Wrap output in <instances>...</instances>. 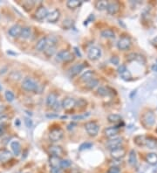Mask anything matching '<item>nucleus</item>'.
<instances>
[{
    "instance_id": "nucleus-25",
    "label": "nucleus",
    "mask_w": 157,
    "mask_h": 173,
    "mask_svg": "<svg viewBox=\"0 0 157 173\" xmlns=\"http://www.w3.org/2000/svg\"><path fill=\"white\" fill-rule=\"evenodd\" d=\"M145 146L147 147L148 149H155L157 146V139L152 136L147 137Z\"/></svg>"
},
{
    "instance_id": "nucleus-54",
    "label": "nucleus",
    "mask_w": 157,
    "mask_h": 173,
    "mask_svg": "<svg viewBox=\"0 0 157 173\" xmlns=\"http://www.w3.org/2000/svg\"><path fill=\"white\" fill-rule=\"evenodd\" d=\"M6 110V107L4 106V105H2V106H0V114L4 113V111Z\"/></svg>"
},
{
    "instance_id": "nucleus-32",
    "label": "nucleus",
    "mask_w": 157,
    "mask_h": 173,
    "mask_svg": "<svg viewBox=\"0 0 157 173\" xmlns=\"http://www.w3.org/2000/svg\"><path fill=\"white\" fill-rule=\"evenodd\" d=\"M56 49H57V46H47L44 53L47 57H51L56 53Z\"/></svg>"
},
{
    "instance_id": "nucleus-53",
    "label": "nucleus",
    "mask_w": 157,
    "mask_h": 173,
    "mask_svg": "<svg viewBox=\"0 0 157 173\" xmlns=\"http://www.w3.org/2000/svg\"><path fill=\"white\" fill-rule=\"evenodd\" d=\"M152 43H153V45H154L155 46H156V47H157V36L155 37V38H153V40H152Z\"/></svg>"
},
{
    "instance_id": "nucleus-15",
    "label": "nucleus",
    "mask_w": 157,
    "mask_h": 173,
    "mask_svg": "<svg viewBox=\"0 0 157 173\" xmlns=\"http://www.w3.org/2000/svg\"><path fill=\"white\" fill-rule=\"evenodd\" d=\"M49 152L52 154V156L56 157H62L64 155V151L62 147L59 145H51L49 147Z\"/></svg>"
},
{
    "instance_id": "nucleus-13",
    "label": "nucleus",
    "mask_w": 157,
    "mask_h": 173,
    "mask_svg": "<svg viewBox=\"0 0 157 173\" xmlns=\"http://www.w3.org/2000/svg\"><path fill=\"white\" fill-rule=\"evenodd\" d=\"M120 6L117 2H108L107 6V11L110 15H114L119 11Z\"/></svg>"
},
{
    "instance_id": "nucleus-37",
    "label": "nucleus",
    "mask_w": 157,
    "mask_h": 173,
    "mask_svg": "<svg viewBox=\"0 0 157 173\" xmlns=\"http://www.w3.org/2000/svg\"><path fill=\"white\" fill-rule=\"evenodd\" d=\"M5 97H6V101H7V102L11 103V102H13V101H14V99H15V95H14V94L11 92V91L7 90V91L5 93Z\"/></svg>"
},
{
    "instance_id": "nucleus-56",
    "label": "nucleus",
    "mask_w": 157,
    "mask_h": 173,
    "mask_svg": "<svg viewBox=\"0 0 157 173\" xmlns=\"http://www.w3.org/2000/svg\"><path fill=\"white\" fill-rule=\"evenodd\" d=\"M15 125L18 126V127H19V126H20V122H19V119H17L16 121H15Z\"/></svg>"
},
{
    "instance_id": "nucleus-46",
    "label": "nucleus",
    "mask_w": 157,
    "mask_h": 173,
    "mask_svg": "<svg viewBox=\"0 0 157 173\" xmlns=\"http://www.w3.org/2000/svg\"><path fill=\"white\" fill-rule=\"evenodd\" d=\"M6 120H7V116L1 115H0V125L4 124L6 122Z\"/></svg>"
},
{
    "instance_id": "nucleus-40",
    "label": "nucleus",
    "mask_w": 157,
    "mask_h": 173,
    "mask_svg": "<svg viewBox=\"0 0 157 173\" xmlns=\"http://www.w3.org/2000/svg\"><path fill=\"white\" fill-rule=\"evenodd\" d=\"M87 101L84 100V99H80L78 102L76 101V106H77L78 108H84V107L87 106Z\"/></svg>"
},
{
    "instance_id": "nucleus-41",
    "label": "nucleus",
    "mask_w": 157,
    "mask_h": 173,
    "mask_svg": "<svg viewBox=\"0 0 157 173\" xmlns=\"http://www.w3.org/2000/svg\"><path fill=\"white\" fill-rule=\"evenodd\" d=\"M90 115V113H87V114H84V115H73L72 118L73 120H75V121H78V120H83L85 119V118H87V116H89Z\"/></svg>"
},
{
    "instance_id": "nucleus-57",
    "label": "nucleus",
    "mask_w": 157,
    "mask_h": 173,
    "mask_svg": "<svg viewBox=\"0 0 157 173\" xmlns=\"http://www.w3.org/2000/svg\"><path fill=\"white\" fill-rule=\"evenodd\" d=\"M1 89H2V86H0V90H1Z\"/></svg>"
},
{
    "instance_id": "nucleus-22",
    "label": "nucleus",
    "mask_w": 157,
    "mask_h": 173,
    "mask_svg": "<svg viewBox=\"0 0 157 173\" xmlns=\"http://www.w3.org/2000/svg\"><path fill=\"white\" fill-rule=\"evenodd\" d=\"M11 148L12 150V152L15 156H19L21 152V144L18 141H13L11 142Z\"/></svg>"
},
{
    "instance_id": "nucleus-34",
    "label": "nucleus",
    "mask_w": 157,
    "mask_h": 173,
    "mask_svg": "<svg viewBox=\"0 0 157 173\" xmlns=\"http://www.w3.org/2000/svg\"><path fill=\"white\" fill-rule=\"evenodd\" d=\"M108 1H97L95 3V8L97 9L98 11H103L107 9V6H108Z\"/></svg>"
},
{
    "instance_id": "nucleus-20",
    "label": "nucleus",
    "mask_w": 157,
    "mask_h": 173,
    "mask_svg": "<svg viewBox=\"0 0 157 173\" xmlns=\"http://www.w3.org/2000/svg\"><path fill=\"white\" fill-rule=\"evenodd\" d=\"M47 46V38H41L36 44V50L38 52H44Z\"/></svg>"
},
{
    "instance_id": "nucleus-1",
    "label": "nucleus",
    "mask_w": 157,
    "mask_h": 173,
    "mask_svg": "<svg viewBox=\"0 0 157 173\" xmlns=\"http://www.w3.org/2000/svg\"><path fill=\"white\" fill-rule=\"evenodd\" d=\"M22 88L27 92H36L38 91V85L37 82L30 77L25 78L22 81Z\"/></svg>"
},
{
    "instance_id": "nucleus-3",
    "label": "nucleus",
    "mask_w": 157,
    "mask_h": 173,
    "mask_svg": "<svg viewBox=\"0 0 157 173\" xmlns=\"http://www.w3.org/2000/svg\"><path fill=\"white\" fill-rule=\"evenodd\" d=\"M85 129L90 136H96L100 130V126L95 122H88L85 124Z\"/></svg>"
},
{
    "instance_id": "nucleus-51",
    "label": "nucleus",
    "mask_w": 157,
    "mask_h": 173,
    "mask_svg": "<svg viewBox=\"0 0 157 173\" xmlns=\"http://www.w3.org/2000/svg\"><path fill=\"white\" fill-rule=\"evenodd\" d=\"M60 103H56V104H55L54 106H53V108H54L55 110H56V111H57V110H60Z\"/></svg>"
},
{
    "instance_id": "nucleus-14",
    "label": "nucleus",
    "mask_w": 157,
    "mask_h": 173,
    "mask_svg": "<svg viewBox=\"0 0 157 173\" xmlns=\"http://www.w3.org/2000/svg\"><path fill=\"white\" fill-rule=\"evenodd\" d=\"M60 18V11L58 9H55L53 11H52L51 12H48V15L46 17L47 21L50 23H55L57 22Z\"/></svg>"
},
{
    "instance_id": "nucleus-50",
    "label": "nucleus",
    "mask_w": 157,
    "mask_h": 173,
    "mask_svg": "<svg viewBox=\"0 0 157 173\" xmlns=\"http://www.w3.org/2000/svg\"><path fill=\"white\" fill-rule=\"evenodd\" d=\"M125 68H126V66H124V65H120L119 66V67H118V73H120V72H122V71L124 70Z\"/></svg>"
},
{
    "instance_id": "nucleus-29",
    "label": "nucleus",
    "mask_w": 157,
    "mask_h": 173,
    "mask_svg": "<svg viewBox=\"0 0 157 173\" xmlns=\"http://www.w3.org/2000/svg\"><path fill=\"white\" fill-rule=\"evenodd\" d=\"M146 138H147L146 135H136L134 140H135V143L138 146H145V143H146Z\"/></svg>"
},
{
    "instance_id": "nucleus-12",
    "label": "nucleus",
    "mask_w": 157,
    "mask_h": 173,
    "mask_svg": "<svg viewBox=\"0 0 157 173\" xmlns=\"http://www.w3.org/2000/svg\"><path fill=\"white\" fill-rule=\"evenodd\" d=\"M47 15H48V11L44 6H39L35 12V18L38 20H43L44 18L47 17Z\"/></svg>"
},
{
    "instance_id": "nucleus-49",
    "label": "nucleus",
    "mask_w": 157,
    "mask_h": 173,
    "mask_svg": "<svg viewBox=\"0 0 157 173\" xmlns=\"http://www.w3.org/2000/svg\"><path fill=\"white\" fill-rule=\"evenodd\" d=\"M51 173H62L60 169H57V168H51Z\"/></svg>"
},
{
    "instance_id": "nucleus-38",
    "label": "nucleus",
    "mask_w": 157,
    "mask_h": 173,
    "mask_svg": "<svg viewBox=\"0 0 157 173\" xmlns=\"http://www.w3.org/2000/svg\"><path fill=\"white\" fill-rule=\"evenodd\" d=\"M92 147V143H89V142H86V143H83L82 144H80V146L79 148V150L81 151H85V150H89Z\"/></svg>"
},
{
    "instance_id": "nucleus-52",
    "label": "nucleus",
    "mask_w": 157,
    "mask_h": 173,
    "mask_svg": "<svg viewBox=\"0 0 157 173\" xmlns=\"http://www.w3.org/2000/svg\"><path fill=\"white\" fill-rule=\"evenodd\" d=\"M74 51H75V53H76V54L80 58L81 57V54H80V50L79 49L77 48V47H74Z\"/></svg>"
},
{
    "instance_id": "nucleus-4",
    "label": "nucleus",
    "mask_w": 157,
    "mask_h": 173,
    "mask_svg": "<svg viewBox=\"0 0 157 173\" xmlns=\"http://www.w3.org/2000/svg\"><path fill=\"white\" fill-rule=\"evenodd\" d=\"M64 136V131L60 128H55L53 129L49 132V139L52 142H59Z\"/></svg>"
},
{
    "instance_id": "nucleus-55",
    "label": "nucleus",
    "mask_w": 157,
    "mask_h": 173,
    "mask_svg": "<svg viewBox=\"0 0 157 173\" xmlns=\"http://www.w3.org/2000/svg\"><path fill=\"white\" fill-rule=\"evenodd\" d=\"M151 68H152V70H153V71H155V72H157V64H156V63L152 66Z\"/></svg>"
},
{
    "instance_id": "nucleus-33",
    "label": "nucleus",
    "mask_w": 157,
    "mask_h": 173,
    "mask_svg": "<svg viewBox=\"0 0 157 173\" xmlns=\"http://www.w3.org/2000/svg\"><path fill=\"white\" fill-rule=\"evenodd\" d=\"M119 74L121 77V79L124 80V81H130L131 78H132V74H131L130 71L127 67L122 72H120Z\"/></svg>"
},
{
    "instance_id": "nucleus-58",
    "label": "nucleus",
    "mask_w": 157,
    "mask_h": 173,
    "mask_svg": "<svg viewBox=\"0 0 157 173\" xmlns=\"http://www.w3.org/2000/svg\"><path fill=\"white\" fill-rule=\"evenodd\" d=\"M156 64H157V60H156Z\"/></svg>"
},
{
    "instance_id": "nucleus-24",
    "label": "nucleus",
    "mask_w": 157,
    "mask_h": 173,
    "mask_svg": "<svg viewBox=\"0 0 157 173\" xmlns=\"http://www.w3.org/2000/svg\"><path fill=\"white\" fill-rule=\"evenodd\" d=\"M146 161L150 165H156L157 164V154L156 153H148L146 157Z\"/></svg>"
},
{
    "instance_id": "nucleus-42",
    "label": "nucleus",
    "mask_w": 157,
    "mask_h": 173,
    "mask_svg": "<svg viewBox=\"0 0 157 173\" xmlns=\"http://www.w3.org/2000/svg\"><path fill=\"white\" fill-rule=\"evenodd\" d=\"M24 121H25V124H26V126L27 127L28 129H30V128H32V127H33V120L30 119V118H28V117H26Z\"/></svg>"
},
{
    "instance_id": "nucleus-35",
    "label": "nucleus",
    "mask_w": 157,
    "mask_h": 173,
    "mask_svg": "<svg viewBox=\"0 0 157 173\" xmlns=\"http://www.w3.org/2000/svg\"><path fill=\"white\" fill-rule=\"evenodd\" d=\"M97 94L100 96H108L110 95L108 87H105V86H100L97 89Z\"/></svg>"
},
{
    "instance_id": "nucleus-7",
    "label": "nucleus",
    "mask_w": 157,
    "mask_h": 173,
    "mask_svg": "<svg viewBox=\"0 0 157 173\" xmlns=\"http://www.w3.org/2000/svg\"><path fill=\"white\" fill-rule=\"evenodd\" d=\"M101 56V50L98 46H92L88 50L87 53V57L91 60H97L100 58Z\"/></svg>"
},
{
    "instance_id": "nucleus-16",
    "label": "nucleus",
    "mask_w": 157,
    "mask_h": 173,
    "mask_svg": "<svg viewBox=\"0 0 157 173\" xmlns=\"http://www.w3.org/2000/svg\"><path fill=\"white\" fill-rule=\"evenodd\" d=\"M22 28L19 25H14L11 27H10L8 33L10 34V36L13 37V38H18L21 35V32H22Z\"/></svg>"
},
{
    "instance_id": "nucleus-18",
    "label": "nucleus",
    "mask_w": 157,
    "mask_h": 173,
    "mask_svg": "<svg viewBox=\"0 0 157 173\" xmlns=\"http://www.w3.org/2000/svg\"><path fill=\"white\" fill-rule=\"evenodd\" d=\"M12 157L11 153L7 150L2 149L0 150V163H6L8 162Z\"/></svg>"
},
{
    "instance_id": "nucleus-23",
    "label": "nucleus",
    "mask_w": 157,
    "mask_h": 173,
    "mask_svg": "<svg viewBox=\"0 0 157 173\" xmlns=\"http://www.w3.org/2000/svg\"><path fill=\"white\" fill-rule=\"evenodd\" d=\"M95 74L94 71L92 70H87L80 77V80L84 82H87V81H91L92 79H93V76Z\"/></svg>"
},
{
    "instance_id": "nucleus-45",
    "label": "nucleus",
    "mask_w": 157,
    "mask_h": 173,
    "mask_svg": "<svg viewBox=\"0 0 157 173\" xmlns=\"http://www.w3.org/2000/svg\"><path fill=\"white\" fill-rule=\"evenodd\" d=\"M13 74H15V76H12L11 75V79H13L14 81H18L20 78H21V74H19V73H18V72H13Z\"/></svg>"
},
{
    "instance_id": "nucleus-5",
    "label": "nucleus",
    "mask_w": 157,
    "mask_h": 173,
    "mask_svg": "<svg viewBox=\"0 0 157 173\" xmlns=\"http://www.w3.org/2000/svg\"><path fill=\"white\" fill-rule=\"evenodd\" d=\"M131 45H132V41H131L129 37H128V36H122L118 40L117 46H118V48L120 50L126 51V50H128L131 47Z\"/></svg>"
},
{
    "instance_id": "nucleus-43",
    "label": "nucleus",
    "mask_w": 157,
    "mask_h": 173,
    "mask_svg": "<svg viewBox=\"0 0 157 173\" xmlns=\"http://www.w3.org/2000/svg\"><path fill=\"white\" fill-rule=\"evenodd\" d=\"M107 173H120V169L118 167L114 166V167L109 168V170Z\"/></svg>"
},
{
    "instance_id": "nucleus-10",
    "label": "nucleus",
    "mask_w": 157,
    "mask_h": 173,
    "mask_svg": "<svg viewBox=\"0 0 157 173\" xmlns=\"http://www.w3.org/2000/svg\"><path fill=\"white\" fill-rule=\"evenodd\" d=\"M61 106L65 110H71L76 106V100L71 97L65 98V99L63 100Z\"/></svg>"
},
{
    "instance_id": "nucleus-30",
    "label": "nucleus",
    "mask_w": 157,
    "mask_h": 173,
    "mask_svg": "<svg viewBox=\"0 0 157 173\" xmlns=\"http://www.w3.org/2000/svg\"><path fill=\"white\" fill-rule=\"evenodd\" d=\"M31 35H32V29H31L30 27L26 26L22 28L21 35H20V37H21L22 38L27 39V38H29L31 37Z\"/></svg>"
},
{
    "instance_id": "nucleus-6",
    "label": "nucleus",
    "mask_w": 157,
    "mask_h": 173,
    "mask_svg": "<svg viewBox=\"0 0 157 173\" xmlns=\"http://www.w3.org/2000/svg\"><path fill=\"white\" fill-rule=\"evenodd\" d=\"M142 123L143 124L147 126V127H151L155 123V114L153 113L152 111H147L146 113L143 115L142 116Z\"/></svg>"
},
{
    "instance_id": "nucleus-11",
    "label": "nucleus",
    "mask_w": 157,
    "mask_h": 173,
    "mask_svg": "<svg viewBox=\"0 0 157 173\" xmlns=\"http://www.w3.org/2000/svg\"><path fill=\"white\" fill-rule=\"evenodd\" d=\"M85 68V65L83 63H79V64H75L73 65L70 69H69V75L70 77H74V76L78 75L83 69Z\"/></svg>"
},
{
    "instance_id": "nucleus-47",
    "label": "nucleus",
    "mask_w": 157,
    "mask_h": 173,
    "mask_svg": "<svg viewBox=\"0 0 157 173\" xmlns=\"http://www.w3.org/2000/svg\"><path fill=\"white\" fill-rule=\"evenodd\" d=\"M46 117H47V118H57V117H59V115L55 113L47 114V115H46Z\"/></svg>"
},
{
    "instance_id": "nucleus-39",
    "label": "nucleus",
    "mask_w": 157,
    "mask_h": 173,
    "mask_svg": "<svg viewBox=\"0 0 157 173\" xmlns=\"http://www.w3.org/2000/svg\"><path fill=\"white\" fill-rule=\"evenodd\" d=\"M72 165V162L70 160H67V159H65V160H61V163H60V168L62 169H66V168H69Z\"/></svg>"
},
{
    "instance_id": "nucleus-36",
    "label": "nucleus",
    "mask_w": 157,
    "mask_h": 173,
    "mask_svg": "<svg viewBox=\"0 0 157 173\" xmlns=\"http://www.w3.org/2000/svg\"><path fill=\"white\" fill-rule=\"evenodd\" d=\"M98 84H99V81L93 78L91 81H87V83H86V87H87V89H89V90H92L93 88H95L97 86Z\"/></svg>"
},
{
    "instance_id": "nucleus-9",
    "label": "nucleus",
    "mask_w": 157,
    "mask_h": 173,
    "mask_svg": "<svg viewBox=\"0 0 157 173\" xmlns=\"http://www.w3.org/2000/svg\"><path fill=\"white\" fill-rule=\"evenodd\" d=\"M123 141H122V138H120V137H115V138H113L111 140H109L107 143V147L108 148L110 151H113V150H115L117 148H120L121 146Z\"/></svg>"
},
{
    "instance_id": "nucleus-19",
    "label": "nucleus",
    "mask_w": 157,
    "mask_h": 173,
    "mask_svg": "<svg viewBox=\"0 0 157 173\" xmlns=\"http://www.w3.org/2000/svg\"><path fill=\"white\" fill-rule=\"evenodd\" d=\"M57 99H58V95L55 93L49 94L47 97H46V105L48 106L49 108H53L57 103Z\"/></svg>"
},
{
    "instance_id": "nucleus-21",
    "label": "nucleus",
    "mask_w": 157,
    "mask_h": 173,
    "mask_svg": "<svg viewBox=\"0 0 157 173\" xmlns=\"http://www.w3.org/2000/svg\"><path fill=\"white\" fill-rule=\"evenodd\" d=\"M60 163H61V159H60V157L51 156V157H49V163H50L51 168H57V169H60Z\"/></svg>"
},
{
    "instance_id": "nucleus-44",
    "label": "nucleus",
    "mask_w": 157,
    "mask_h": 173,
    "mask_svg": "<svg viewBox=\"0 0 157 173\" xmlns=\"http://www.w3.org/2000/svg\"><path fill=\"white\" fill-rule=\"evenodd\" d=\"M110 61H111V63L114 64V65H118V64H119L120 60L117 56H113V57L110 59Z\"/></svg>"
},
{
    "instance_id": "nucleus-31",
    "label": "nucleus",
    "mask_w": 157,
    "mask_h": 173,
    "mask_svg": "<svg viewBox=\"0 0 157 173\" xmlns=\"http://www.w3.org/2000/svg\"><path fill=\"white\" fill-rule=\"evenodd\" d=\"M101 36L103 38H114L115 37V33L113 30L111 29H105L101 32Z\"/></svg>"
},
{
    "instance_id": "nucleus-8",
    "label": "nucleus",
    "mask_w": 157,
    "mask_h": 173,
    "mask_svg": "<svg viewBox=\"0 0 157 173\" xmlns=\"http://www.w3.org/2000/svg\"><path fill=\"white\" fill-rule=\"evenodd\" d=\"M126 150L123 149L122 147H120V148H117L115 150H113L111 151L110 154H111V157H113L115 160H120L122 159L123 157L126 156Z\"/></svg>"
},
{
    "instance_id": "nucleus-2",
    "label": "nucleus",
    "mask_w": 157,
    "mask_h": 173,
    "mask_svg": "<svg viewBox=\"0 0 157 173\" xmlns=\"http://www.w3.org/2000/svg\"><path fill=\"white\" fill-rule=\"evenodd\" d=\"M74 60V55L67 50H61L56 54V60L60 62H71Z\"/></svg>"
},
{
    "instance_id": "nucleus-17",
    "label": "nucleus",
    "mask_w": 157,
    "mask_h": 173,
    "mask_svg": "<svg viewBox=\"0 0 157 173\" xmlns=\"http://www.w3.org/2000/svg\"><path fill=\"white\" fill-rule=\"evenodd\" d=\"M118 133H119V130H118L117 127H109V128L105 129V130H104L105 135L110 139L115 138V136L118 135Z\"/></svg>"
},
{
    "instance_id": "nucleus-27",
    "label": "nucleus",
    "mask_w": 157,
    "mask_h": 173,
    "mask_svg": "<svg viewBox=\"0 0 157 173\" xmlns=\"http://www.w3.org/2000/svg\"><path fill=\"white\" fill-rule=\"evenodd\" d=\"M108 120L109 123H114V124H116V123H119L120 122H121V116L117 115V114H112V115H109L108 116Z\"/></svg>"
},
{
    "instance_id": "nucleus-48",
    "label": "nucleus",
    "mask_w": 157,
    "mask_h": 173,
    "mask_svg": "<svg viewBox=\"0 0 157 173\" xmlns=\"http://www.w3.org/2000/svg\"><path fill=\"white\" fill-rule=\"evenodd\" d=\"M5 131H6V127H5V125H0V136H2V135H4Z\"/></svg>"
},
{
    "instance_id": "nucleus-26",
    "label": "nucleus",
    "mask_w": 157,
    "mask_h": 173,
    "mask_svg": "<svg viewBox=\"0 0 157 173\" xmlns=\"http://www.w3.org/2000/svg\"><path fill=\"white\" fill-rule=\"evenodd\" d=\"M82 5V1H80V0H68L66 2V6L69 8V9H76L78 7Z\"/></svg>"
},
{
    "instance_id": "nucleus-28",
    "label": "nucleus",
    "mask_w": 157,
    "mask_h": 173,
    "mask_svg": "<svg viewBox=\"0 0 157 173\" xmlns=\"http://www.w3.org/2000/svg\"><path fill=\"white\" fill-rule=\"evenodd\" d=\"M128 163L131 166H135L137 163V157H136V152L135 150H131L128 156Z\"/></svg>"
}]
</instances>
